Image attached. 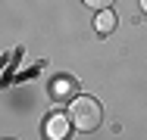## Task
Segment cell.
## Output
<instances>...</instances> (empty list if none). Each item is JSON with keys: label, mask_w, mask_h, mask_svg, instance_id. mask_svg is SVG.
Segmentation results:
<instances>
[{"label": "cell", "mask_w": 147, "mask_h": 140, "mask_svg": "<svg viewBox=\"0 0 147 140\" xmlns=\"http://www.w3.org/2000/svg\"><path fill=\"white\" fill-rule=\"evenodd\" d=\"M69 118H72V128H78L85 134L88 131H97L100 121H103V106L94 97H75L69 103Z\"/></svg>", "instance_id": "1"}, {"label": "cell", "mask_w": 147, "mask_h": 140, "mask_svg": "<svg viewBox=\"0 0 147 140\" xmlns=\"http://www.w3.org/2000/svg\"><path fill=\"white\" fill-rule=\"evenodd\" d=\"M69 121H72L69 115H50L47 125H44V134L50 140H66L69 137Z\"/></svg>", "instance_id": "2"}, {"label": "cell", "mask_w": 147, "mask_h": 140, "mask_svg": "<svg viewBox=\"0 0 147 140\" xmlns=\"http://www.w3.org/2000/svg\"><path fill=\"white\" fill-rule=\"evenodd\" d=\"M75 90H78V84H75V78H69V75H63V78H57V81L50 84V97L53 100H75Z\"/></svg>", "instance_id": "3"}, {"label": "cell", "mask_w": 147, "mask_h": 140, "mask_svg": "<svg viewBox=\"0 0 147 140\" xmlns=\"http://www.w3.org/2000/svg\"><path fill=\"white\" fill-rule=\"evenodd\" d=\"M94 28H97V34H110V31L116 28V16H113V9H100L97 19H94Z\"/></svg>", "instance_id": "4"}, {"label": "cell", "mask_w": 147, "mask_h": 140, "mask_svg": "<svg viewBox=\"0 0 147 140\" xmlns=\"http://www.w3.org/2000/svg\"><path fill=\"white\" fill-rule=\"evenodd\" d=\"M85 3H88L91 9H97V13H100V9H110V6H113V0H85Z\"/></svg>", "instance_id": "5"}, {"label": "cell", "mask_w": 147, "mask_h": 140, "mask_svg": "<svg viewBox=\"0 0 147 140\" xmlns=\"http://www.w3.org/2000/svg\"><path fill=\"white\" fill-rule=\"evenodd\" d=\"M141 9H144V16H147V0H141Z\"/></svg>", "instance_id": "6"}]
</instances>
